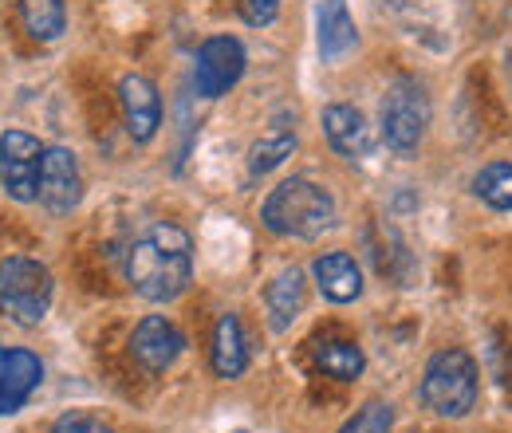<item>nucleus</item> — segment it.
I'll return each instance as SVG.
<instances>
[{"label": "nucleus", "mask_w": 512, "mask_h": 433, "mask_svg": "<svg viewBox=\"0 0 512 433\" xmlns=\"http://www.w3.org/2000/svg\"><path fill=\"white\" fill-rule=\"evenodd\" d=\"M182 347H186V339H182V331H178L166 315H146V319L134 327V335H130V355H134V363L150 374L170 371V367L178 363Z\"/></svg>", "instance_id": "nucleus-9"}, {"label": "nucleus", "mask_w": 512, "mask_h": 433, "mask_svg": "<svg viewBox=\"0 0 512 433\" xmlns=\"http://www.w3.org/2000/svg\"><path fill=\"white\" fill-rule=\"evenodd\" d=\"M241 16H245V24L264 28L280 16V0H241Z\"/></svg>", "instance_id": "nucleus-22"}, {"label": "nucleus", "mask_w": 512, "mask_h": 433, "mask_svg": "<svg viewBox=\"0 0 512 433\" xmlns=\"http://www.w3.org/2000/svg\"><path fill=\"white\" fill-rule=\"evenodd\" d=\"M40 382H44L40 355H32L24 347H0V418L16 414L36 394Z\"/></svg>", "instance_id": "nucleus-10"}, {"label": "nucleus", "mask_w": 512, "mask_h": 433, "mask_svg": "<svg viewBox=\"0 0 512 433\" xmlns=\"http://www.w3.org/2000/svg\"><path fill=\"white\" fill-rule=\"evenodd\" d=\"M249 367V351H245V331L237 315H221L213 327V371L221 378H241Z\"/></svg>", "instance_id": "nucleus-16"}, {"label": "nucleus", "mask_w": 512, "mask_h": 433, "mask_svg": "<svg viewBox=\"0 0 512 433\" xmlns=\"http://www.w3.org/2000/svg\"><path fill=\"white\" fill-rule=\"evenodd\" d=\"M292 150H296V130L272 126L253 150H249V170H253V174H268V170H276L284 158H292Z\"/></svg>", "instance_id": "nucleus-20"}, {"label": "nucleus", "mask_w": 512, "mask_h": 433, "mask_svg": "<svg viewBox=\"0 0 512 433\" xmlns=\"http://www.w3.org/2000/svg\"><path fill=\"white\" fill-rule=\"evenodd\" d=\"M312 276H316V288L323 292V300H331V304H351L363 292V272H359L355 256H347V252L316 256Z\"/></svg>", "instance_id": "nucleus-13"}, {"label": "nucleus", "mask_w": 512, "mask_h": 433, "mask_svg": "<svg viewBox=\"0 0 512 433\" xmlns=\"http://www.w3.org/2000/svg\"><path fill=\"white\" fill-rule=\"evenodd\" d=\"M260 221L276 237H296V241H316L327 229H335L339 209L335 197L312 182V178H288L272 189L260 205Z\"/></svg>", "instance_id": "nucleus-2"}, {"label": "nucleus", "mask_w": 512, "mask_h": 433, "mask_svg": "<svg viewBox=\"0 0 512 433\" xmlns=\"http://www.w3.org/2000/svg\"><path fill=\"white\" fill-rule=\"evenodd\" d=\"M379 126H383V142L394 154H414L426 138L430 126V95L418 79L402 75L386 87L383 107H379Z\"/></svg>", "instance_id": "nucleus-5"}, {"label": "nucleus", "mask_w": 512, "mask_h": 433, "mask_svg": "<svg viewBox=\"0 0 512 433\" xmlns=\"http://www.w3.org/2000/svg\"><path fill=\"white\" fill-rule=\"evenodd\" d=\"M36 201L48 213H71L83 201V174H79V162H75V154L67 146H48L44 150Z\"/></svg>", "instance_id": "nucleus-8"}, {"label": "nucleus", "mask_w": 512, "mask_h": 433, "mask_svg": "<svg viewBox=\"0 0 512 433\" xmlns=\"http://www.w3.org/2000/svg\"><path fill=\"white\" fill-rule=\"evenodd\" d=\"M316 24H320V56L327 63L343 60L359 40L355 20L347 12V0H323L320 12H316Z\"/></svg>", "instance_id": "nucleus-14"}, {"label": "nucleus", "mask_w": 512, "mask_h": 433, "mask_svg": "<svg viewBox=\"0 0 512 433\" xmlns=\"http://www.w3.org/2000/svg\"><path fill=\"white\" fill-rule=\"evenodd\" d=\"M390 426H394V410L386 402H367L339 433H390Z\"/></svg>", "instance_id": "nucleus-21"}, {"label": "nucleus", "mask_w": 512, "mask_h": 433, "mask_svg": "<svg viewBox=\"0 0 512 433\" xmlns=\"http://www.w3.org/2000/svg\"><path fill=\"white\" fill-rule=\"evenodd\" d=\"M119 103H123V119H127V134L134 142H150L162 126V99L154 91L150 79L142 75H127L119 83Z\"/></svg>", "instance_id": "nucleus-11"}, {"label": "nucleus", "mask_w": 512, "mask_h": 433, "mask_svg": "<svg viewBox=\"0 0 512 433\" xmlns=\"http://www.w3.org/2000/svg\"><path fill=\"white\" fill-rule=\"evenodd\" d=\"M237 433H241V430H237Z\"/></svg>", "instance_id": "nucleus-24"}, {"label": "nucleus", "mask_w": 512, "mask_h": 433, "mask_svg": "<svg viewBox=\"0 0 512 433\" xmlns=\"http://www.w3.org/2000/svg\"><path fill=\"white\" fill-rule=\"evenodd\" d=\"M52 433H115L111 426H103L99 418H91V414H67L56 422V430Z\"/></svg>", "instance_id": "nucleus-23"}, {"label": "nucleus", "mask_w": 512, "mask_h": 433, "mask_svg": "<svg viewBox=\"0 0 512 433\" xmlns=\"http://www.w3.org/2000/svg\"><path fill=\"white\" fill-rule=\"evenodd\" d=\"M264 304H268V323L272 331H288L296 323V315L304 311V276L296 268H284L268 288H264Z\"/></svg>", "instance_id": "nucleus-15"}, {"label": "nucleus", "mask_w": 512, "mask_h": 433, "mask_svg": "<svg viewBox=\"0 0 512 433\" xmlns=\"http://www.w3.org/2000/svg\"><path fill=\"white\" fill-rule=\"evenodd\" d=\"M473 193H477L489 209L512 213V162H489V166L473 178Z\"/></svg>", "instance_id": "nucleus-19"}, {"label": "nucleus", "mask_w": 512, "mask_h": 433, "mask_svg": "<svg viewBox=\"0 0 512 433\" xmlns=\"http://www.w3.org/2000/svg\"><path fill=\"white\" fill-rule=\"evenodd\" d=\"M422 402L438 418H465L477 406V363L469 351L446 347L422 374Z\"/></svg>", "instance_id": "nucleus-3"}, {"label": "nucleus", "mask_w": 512, "mask_h": 433, "mask_svg": "<svg viewBox=\"0 0 512 433\" xmlns=\"http://www.w3.org/2000/svg\"><path fill=\"white\" fill-rule=\"evenodd\" d=\"M20 20H24V28H28L32 40L52 44V40L64 36L67 8L64 0H20Z\"/></svg>", "instance_id": "nucleus-17"}, {"label": "nucleus", "mask_w": 512, "mask_h": 433, "mask_svg": "<svg viewBox=\"0 0 512 433\" xmlns=\"http://www.w3.org/2000/svg\"><path fill=\"white\" fill-rule=\"evenodd\" d=\"M130 288L150 304H170L190 288L193 276V241L186 229L158 221L127 248Z\"/></svg>", "instance_id": "nucleus-1"}, {"label": "nucleus", "mask_w": 512, "mask_h": 433, "mask_svg": "<svg viewBox=\"0 0 512 433\" xmlns=\"http://www.w3.org/2000/svg\"><path fill=\"white\" fill-rule=\"evenodd\" d=\"M245 48L241 40L233 36H213L197 48V60H193V87L201 99H221L237 87V79L245 75Z\"/></svg>", "instance_id": "nucleus-7"}, {"label": "nucleus", "mask_w": 512, "mask_h": 433, "mask_svg": "<svg viewBox=\"0 0 512 433\" xmlns=\"http://www.w3.org/2000/svg\"><path fill=\"white\" fill-rule=\"evenodd\" d=\"M323 134H327L331 150L343 154V158H351V162L355 158H367L375 150V134H371L367 119H363V111H355L347 103L323 107Z\"/></svg>", "instance_id": "nucleus-12"}, {"label": "nucleus", "mask_w": 512, "mask_h": 433, "mask_svg": "<svg viewBox=\"0 0 512 433\" xmlns=\"http://www.w3.org/2000/svg\"><path fill=\"white\" fill-rule=\"evenodd\" d=\"M316 367H320L327 378H339V382H355L363 367H367V359H363V351L355 347V343H347V339H327L316 347Z\"/></svg>", "instance_id": "nucleus-18"}, {"label": "nucleus", "mask_w": 512, "mask_h": 433, "mask_svg": "<svg viewBox=\"0 0 512 433\" xmlns=\"http://www.w3.org/2000/svg\"><path fill=\"white\" fill-rule=\"evenodd\" d=\"M48 308H52V272L32 256H8L0 264V311L20 327H36Z\"/></svg>", "instance_id": "nucleus-4"}, {"label": "nucleus", "mask_w": 512, "mask_h": 433, "mask_svg": "<svg viewBox=\"0 0 512 433\" xmlns=\"http://www.w3.org/2000/svg\"><path fill=\"white\" fill-rule=\"evenodd\" d=\"M44 150L48 146H40V138H32L28 130L0 134V186L12 201H36Z\"/></svg>", "instance_id": "nucleus-6"}]
</instances>
